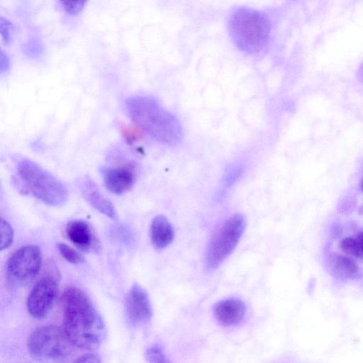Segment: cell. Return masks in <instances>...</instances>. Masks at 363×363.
<instances>
[{"label":"cell","instance_id":"cell-1","mask_svg":"<svg viewBox=\"0 0 363 363\" xmlns=\"http://www.w3.org/2000/svg\"><path fill=\"white\" fill-rule=\"evenodd\" d=\"M64 330L79 348L95 350L106 335L103 319L88 296L75 287L67 289L62 296Z\"/></svg>","mask_w":363,"mask_h":363},{"label":"cell","instance_id":"cell-2","mask_svg":"<svg viewBox=\"0 0 363 363\" xmlns=\"http://www.w3.org/2000/svg\"><path fill=\"white\" fill-rule=\"evenodd\" d=\"M125 107L130 119L155 140L175 145L182 139V127L178 119L155 99L135 96L126 100Z\"/></svg>","mask_w":363,"mask_h":363},{"label":"cell","instance_id":"cell-3","mask_svg":"<svg viewBox=\"0 0 363 363\" xmlns=\"http://www.w3.org/2000/svg\"><path fill=\"white\" fill-rule=\"evenodd\" d=\"M17 171L27 193L52 206H60L67 202L66 186L36 162L23 159L18 163Z\"/></svg>","mask_w":363,"mask_h":363},{"label":"cell","instance_id":"cell-4","mask_svg":"<svg viewBox=\"0 0 363 363\" xmlns=\"http://www.w3.org/2000/svg\"><path fill=\"white\" fill-rule=\"evenodd\" d=\"M230 33L236 46L247 53H255L266 45L270 32L268 17L256 10L240 8L230 19Z\"/></svg>","mask_w":363,"mask_h":363},{"label":"cell","instance_id":"cell-5","mask_svg":"<svg viewBox=\"0 0 363 363\" xmlns=\"http://www.w3.org/2000/svg\"><path fill=\"white\" fill-rule=\"evenodd\" d=\"M27 345L30 354L40 361H63L70 357L74 346L64 328L56 325L33 330Z\"/></svg>","mask_w":363,"mask_h":363},{"label":"cell","instance_id":"cell-6","mask_svg":"<svg viewBox=\"0 0 363 363\" xmlns=\"http://www.w3.org/2000/svg\"><path fill=\"white\" fill-rule=\"evenodd\" d=\"M246 223V218L242 213L234 214L224 222L207 247L205 262L208 269H216L232 253L245 230Z\"/></svg>","mask_w":363,"mask_h":363},{"label":"cell","instance_id":"cell-7","mask_svg":"<svg viewBox=\"0 0 363 363\" xmlns=\"http://www.w3.org/2000/svg\"><path fill=\"white\" fill-rule=\"evenodd\" d=\"M42 264V255L38 247L26 245L16 250L6 264V279L13 286L30 282L38 274Z\"/></svg>","mask_w":363,"mask_h":363},{"label":"cell","instance_id":"cell-8","mask_svg":"<svg viewBox=\"0 0 363 363\" xmlns=\"http://www.w3.org/2000/svg\"><path fill=\"white\" fill-rule=\"evenodd\" d=\"M55 275H45L33 286L27 299V309L36 319L46 318L51 312L58 294Z\"/></svg>","mask_w":363,"mask_h":363},{"label":"cell","instance_id":"cell-9","mask_svg":"<svg viewBox=\"0 0 363 363\" xmlns=\"http://www.w3.org/2000/svg\"><path fill=\"white\" fill-rule=\"evenodd\" d=\"M125 312L130 323L134 326H142L147 323L152 316L149 296L138 284L132 286L127 295Z\"/></svg>","mask_w":363,"mask_h":363},{"label":"cell","instance_id":"cell-10","mask_svg":"<svg viewBox=\"0 0 363 363\" xmlns=\"http://www.w3.org/2000/svg\"><path fill=\"white\" fill-rule=\"evenodd\" d=\"M101 174L106 189L118 195L130 190L136 179L134 169L128 166L104 168Z\"/></svg>","mask_w":363,"mask_h":363},{"label":"cell","instance_id":"cell-11","mask_svg":"<svg viewBox=\"0 0 363 363\" xmlns=\"http://www.w3.org/2000/svg\"><path fill=\"white\" fill-rule=\"evenodd\" d=\"M79 186L85 200L96 210L113 220H117L118 215L113 203L99 191L96 184L87 177L79 182Z\"/></svg>","mask_w":363,"mask_h":363},{"label":"cell","instance_id":"cell-12","mask_svg":"<svg viewBox=\"0 0 363 363\" xmlns=\"http://www.w3.org/2000/svg\"><path fill=\"white\" fill-rule=\"evenodd\" d=\"M213 313L216 320L223 325H236L245 318L246 306L238 298H227L214 306Z\"/></svg>","mask_w":363,"mask_h":363},{"label":"cell","instance_id":"cell-13","mask_svg":"<svg viewBox=\"0 0 363 363\" xmlns=\"http://www.w3.org/2000/svg\"><path fill=\"white\" fill-rule=\"evenodd\" d=\"M68 239L79 250L91 251L97 245L96 240L89 223L83 220H73L66 226Z\"/></svg>","mask_w":363,"mask_h":363},{"label":"cell","instance_id":"cell-14","mask_svg":"<svg viewBox=\"0 0 363 363\" xmlns=\"http://www.w3.org/2000/svg\"><path fill=\"white\" fill-rule=\"evenodd\" d=\"M150 237L153 246L157 249L167 247L174 240V230L168 220L163 216H158L152 220L150 228Z\"/></svg>","mask_w":363,"mask_h":363},{"label":"cell","instance_id":"cell-15","mask_svg":"<svg viewBox=\"0 0 363 363\" xmlns=\"http://www.w3.org/2000/svg\"><path fill=\"white\" fill-rule=\"evenodd\" d=\"M330 265L333 274L342 279H353L359 272L356 262L352 258L342 255L333 254L331 255Z\"/></svg>","mask_w":363,"mask_h":363},{"label":"cell","instance_id":"cell-16","mask_svg":"<svg viewBox=\"0 0 363 363\" xmlns=\"http://www.w3.org/2000/svg\"><path fill=\"white\" fill-rule=\"evenodd\" d=\"M342 250L347 255L362 257V250L357 236H350L344 238L340 244Z\"/></svg>","mask_w":363,"mask_h":363},{"label":"cell","instance_id":"cell-17","mask_svg":"<svg viewBox=\"0 0 363 363\" xmlns=\"http://www.w3.org/2000/svg\"><path fill=\"white\" fill-rule=\"evenodd\" d=\"M57 247L60 255L67 262L75 264L84 262V258L78 252L65 243H58Z\"/></svg>","mask_w":363,"mask_h":363},{"label":"cell","instance_id":"cell-18","mask_svg":"<svg viewBox=\"0 0 363 363\" xmlns=\"http://www.w3.org/2000/svg\"><path fill=\"white\" fill-rule=\"evenodd\" d=\"M13 240V230L10 223L1 218V250L9 248Z\"/></svg>","mask_w":363,"mask_h":363},{"label":"cell","instance_id":"cell-19","mask_svg":"<svg viewBox=\"0 0 363 363\" xmlns=\"http://www.w3.org/2000/svg\"><path fill=\"white\" fill-rule=\"evenodd\" d=\"M87 1L88 0H60L65 11L72 16L81 13Z\"/></svg>","mask_w":363,"mask_h":363},{"label":"cell","instance_id":"cell-20","mask_svg":"<svg viewBox=\"0 0 363 363\" xmlns=\"http://www.w3.org/2000/svg\"><path fill=\"white\" fill-rule=\"evenodd\" d=\"M145 358L147 362L152 363H165L169 362L162 349L157 345L151 346L147 349Z\"/></svg>","mask_w":363,"mask_h":363},{"label":"cell","instance_id":"cell-21","mask_svg":"<svg viewBox=\"0 0 363 363\" xmlns=\"http://www.w3.org/2000/svg\"><path fill=\"white\" fill-rule=\"evenodd\" d=\"M242 167L238 164H233L227 168L224 174L223 181L226 186L233 185L242 173Z\"/></svg>","mask_w":363,"mask_h":363},{"label":"cell","instance_id":"cell-22","mask_svg":"<svg viewBox=\"0 0 363 363\" xmlns=\"http://www.w3.org/2000/svg\"><path fill=\"white\" fill-rule=\"evenodd\" d=\"M13 25L8 19L0 17V33L1 39L5 45H8L11 40L13 31Z\"/></svg>","mask_w":363,"mask_h":363},{"label":"cell","instance_id":"cell-23","mask_svg":"<svg viewBox=\"0 0 363 363\" xmlns=\"http://www.w3.org/2000/svg\"><path fill=\"white\" fill-rule=\"evenodd\" d=\"M10 67V61L9 58L6 52L4 50H1L0 53V72L1 74H4L9 69Z\"/></svg>","mask_w":363,"mask_h":363},{"label":"cell","instance_id":"cell-24","mask_svg":"<svg viewBox=\"0 0 363 363\" xmlns=\"http://www.w3.org/2000/svg\"><path fill=\"white\" fill-rule=\"evenodd\" d=\"M76 362H89V363L94 362V363H97V362H101V359L96 354L88 353V354H85L79 357L76 360Z\"/></svg>","mask_w":363,"mask_h":363},{"label":"cell","instance_id":"cell-25","mask_svg":"<svg viewBox=\"0 0 363 363\" xmlns=\"http://www.w3.org/2000/svg\"><path fill=\"white\" fill-rule=\"evenodd\" d=\"M357 236L360 244L362 255L363 257V232L359 233Z\"/></svg>","mask_w":363,"mask_h":363},{"label":"cell","instance_id":"cell-26","mask_svg":"<svg viewBox=\"0 0 363 363\" xmlns=\"http://www.w3.org/2000/svg\"><path fill=\"white\" fill-rule=\"evenodd\" d=\"M361 186H362V189H363V178H362V182H361Z\"/></svg>","mask_w":363,"mask_h":363}]
</instances>
